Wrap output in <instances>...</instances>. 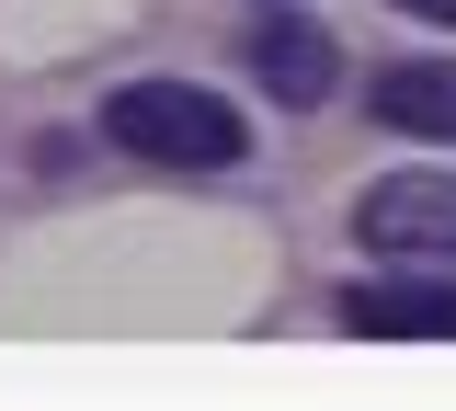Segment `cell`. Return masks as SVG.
I'll use <instances>...</instances> for the list:
<instances>
[{"instance_id": "5b68a950", "label": "cell", "mask_w": 456, "mask_h": 411, "mask_svg": "<svg viewBox=\"0 0 456 411\" xmlns=\"http://www.w3.org/2000/svg\"><path fill=\"white\" fill-rule=\"evenodd\" d=\"M377 115H388L399 137H456V69H445V58L377 69Z\"/></svg>"}, {"instance_id": "7a4b0ae2", "label": "cell", "mask_w": 456, "mask_h": 411, "mask_svg": "<svg viewBox=\"0 0 456 411\" xmlns=\"http://www.w3.org/2000/svg\"><path fill=\"white\" fill-rule=\"evenodd\" d=\"M354 240L388 263H456V172H388L354 194Z\"/></svg>"}, {"instance_id": "277c9868", "label": "cell", "mask_w": 456, "mask_h": 411, "mask_svg": "<svg viewBox=\"0 0 456 411\" xmlns=\"http://www.w3.org/2000/svg\"><path fill=\"white\" fill-rule=\"evenodd\" d=\"M240 58H251V80H263L274 103H320V92H331V35H320L308 12L251 23V46H240Z\"/></svg>"}, {"instance_id": "6da1fadb", "label": "cell", "mask_w": 456, "mask_h": 411, "mask_svg": "<svg viewBox=\"0 0 456 411\" xmlns=\"http://www.w3.org/2000/svg\"><path fill=\"white\" fill-rule=\"evenodd\" d=\"M103 137L114 149H137V160H160V172H228L251 137L228 115L217 92H194V80H126L103 103Z\"/></svg>"}, {"instance_id": "8992f818", "label": "cell", "mask_w": 456, "mask_h": 411, "mask_svg": "<svg viewBox=\"0 0 456 411\" xmlns=\"http://www.w3.org/2000/svg\"><path fill=\"white\" fill-rule=\"evenodd\" d=\"M399 12H422V23H456V0H399Z\"/></svg>"}, {"instance_id": "3957f363", "label": "cell", "mask_w": 456, "mask_h": 411, "mask_svg": "<svg viewBox=\"0 0 456 411\" xmlns=\"http://www.w3.org/2000/svg\"><path fill=\"white\" fill-rule=\"evenodd\" d=\"M342 332H388V343H456V286L445 275H377L342 297Z\"/></svg>"}]
</instances>
